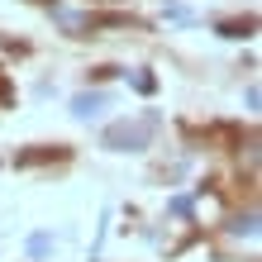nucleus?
Here are the masks:
<instances>
[{
	"instance_id": "nucleus-2",
	"label": "nucleus",
	"mask_w": 262,
	"mask_h": 262,
	"mask_svg": "<svg viewBox=\"0 0 262 262\" xmlns=\"http://www.w3.org/2000/svg\"><path fill=\"white\" fill-rule=\"evenodd\" d=\"M48 248H53V238H48V234H34V243H29V253H34V257H43Z\"/></svg>"
},
{
	"instance_id": "nucleus-3",
	"label": "nucleus",
	"mask_w": 262,
	"mask_h": 262,
	"mask_svg": "<svg viewBox=\"0 0 262 262\" xmlns=\"http://www.w3.org/2000/svg\"><path fill=\"white\" fill-rule=\"evenodd\" d=\"M96 105H100V96H81V100H76V115H91Z\"/></svg>"
},
{
	"instance_id": "nucleus-1",
	"label": "nucleus",
	"mask_w": 262,
	"mask_h": 262,
	"mask_svg": "<svg viewBox=\"0 0 262 262\" xmlns=\"http://www.w3.org/2000/svg\"><path fill=\"white\" fill-rule=\"evenodd\" d=\"M152 129H158V119H138V124H115V129H105V143H110V148H143L148 143V138H152Z\"/></svg>"
}]
</instances>
